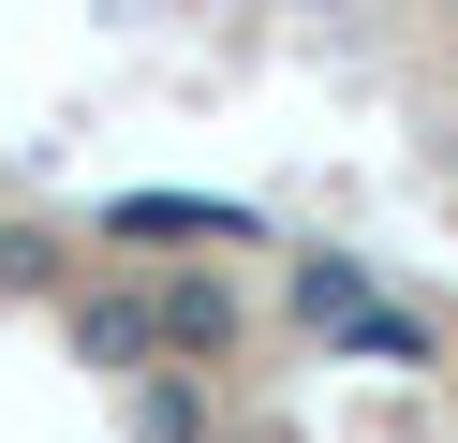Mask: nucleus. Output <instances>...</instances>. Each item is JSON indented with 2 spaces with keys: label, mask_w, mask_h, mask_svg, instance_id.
Instances as JSON below:
<instances>
[{
  "label": "nucleus",
  "mask_w": 458,
  "mask_h": 443,
  "mask_svg": "<svg viewBox=\"0 0 458 443\" xmlns=\"http://www.w3.org/2000/svg\"><path fill=\"white\" fill-rule=\"evenodd\" d=\"M163 340H178V354H222V340H237V295H222V281H178V295H163Z\"/></svg>",
  "instance_id": "obj_1"
}]
</instances>
